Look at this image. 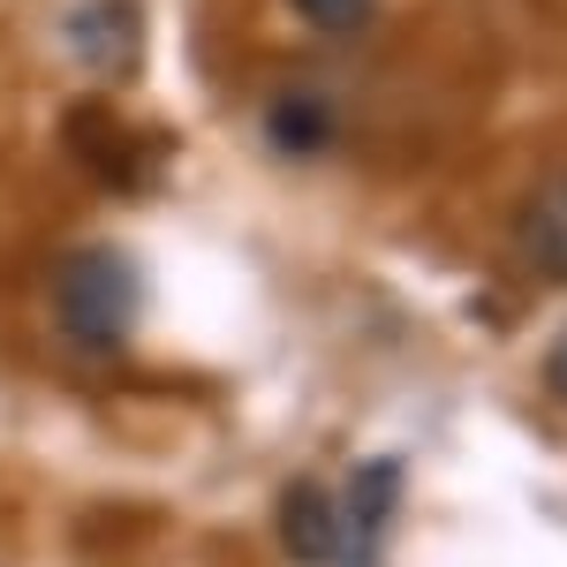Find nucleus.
<instances>
[{"instance_id":"nucleus-3","label":"nucleus","mask_w":567,"mask_h":567,"mask_svg":"<svg viewBox=\"0 0 567 567\" xmlns=\"http://www.w3.org/2000/svg\"><path fill=\"white\" fill-rule=\"evenodd\" d=\"M280 545L303 567H341L349 560V529H341V499L318 477H296L280 492Z\"/></svg>"},{"instance_id":"nucleus-7","label":"nucleus","mask_w":567,"mask_h":567,"mask_svg":"<svg viewBox=\"0 0 567 567\" xmlns=\"http://www.w3.org/2000/svg\"><path fill=\"white\" fill-rule=\"evenodd\" d=\"M296 16H310L318 31H363L371 23V0H296Z\"/></svg>"},{"instance_id":"nucleus-1","label":"nucleus","mask_w":567,"mask_h":567,"mask_svg":"<svg viewBox=\"0 0 567 567\" xmlns=\"http://www.w3.org/2000/svg\"><path fill=\"white\" fill-rule=\"evenodd\" d=\"M144 318V272L114 243H84L53 265V326L91 355H114Z\"/></svg>"},{"instance_id":"nucleus-8","label":"nucleus","mask_w":567,"mask_h":567,"mask_svg":"<svg viewBox=\"0 0 567 567\" xmlns=\"http://www.w3.org/2000/svg\"><path fill=\"white\" fill-rule=\"evenodd\" d=\"M545 386H553V393L567 401V333L553 341V355H545Z\"/></svg>"},{"instance_id":"nucleus-4","label":"nucleus","mask_w":567,"mask_h":567,"mask_svg":"<svg viewBox=\"0 0 567 567\" xmlns=\"http://www.w3.org/2000/svg\"><path fill=\"white\" fill-rule=\"evenodd\" d=\"M265 144L280 152V159H318L326 144H333V99L326 91H272V106H265Z\"/></svg>"},{"instance_id":"nucleus-2","label":"nucleus","mask_w":567,"mask_h":567,"mask_svg":"<svg viewBox=\"0 0 567 567\" xmlns=\"http://www.w3.org/2000/svg\"><path fill=\"white\" fill-rule=\"evenodd\" d=\"M61 39H69V53L84 61L99 84H122L144 61V8L136 0H84V8H69Z\"/></svg>"},{"instance_id":"nucleus-5","label":"nucleus","mask_w":567,"mask_h":567,"mask_svg":"<svg viewBox=\"0 0 567 567\" xmlns=\"http://www.w3.org/2000/svg\"><path fill=\"white\" fill-rule=\"evenodd\" d=\"M515 250H523V265H537L545 280H567V175L537 182V197H529L523 219H515Z\"/></svg>"},{"instance_id":"nucleus-6","label":"nucleus","mask_w":567,"mask_h":567,"mask_svg":"<svg viewBox=\"0 0 567 567\" xmlns=\"http://www.w3.org/2000/svg\"><path fill=\"white\" fill-rule=\"evenodd\" d=\"M393 499H401V462H363L349 484V499H341V529H349V560H363L379 537H386V515H393Z\"/></svg>"}]
</instances>
